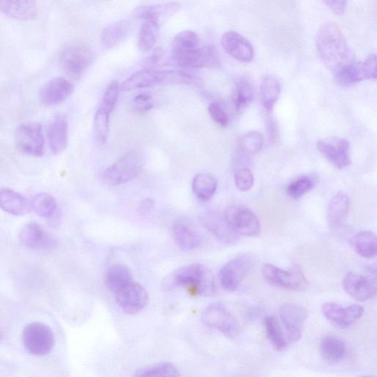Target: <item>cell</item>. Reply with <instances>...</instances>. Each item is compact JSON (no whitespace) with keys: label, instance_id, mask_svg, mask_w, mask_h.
Listing matches in <instances>:
<instances>
[{"label":"cell","instance_id":"6da1fadb","mask_svg":"<svg viewBox=\"0 0 377 377\" xmlns=\"http://www.w3.org/2000/svg\"><path fill=\"white\" fill-rule=\"evenodd\" d=\"M316 46L323 63L335 73L353 62V55L335 22L324 24L318 30Z\"/></svg>","mask_w":377,"mask_h":377},{"label":"cell","instance_id":"7a4b0ae2","mask_svg":"<svg viewBox=\"0 0 377 377\" xmlns=\"http://www.w3.org/2000/svg\"><path fill=\"white\" fill-rule=\"evenodd\" d=\"M165 289L184 288L200 296L210 297L216 291V281L205 265L194 263L177 270L163 282Z\"/></svg>","mask_w":377,"mask_h":377},{"label":"cell","instance_id":"3957f363","mask_svg":"<svg viewBox=\"0 0 377 377\" xmlns=\"http://www.w3.org/2000/svg\"><path fill=\"white\" fill-rule=\"evenodd\" d=\"M143 168V155L139 151L132 150L106 169L102 179L111 186L125 184L136 179Z\"/></svg>","mask_w":377,"mask_h":377},{"label":"cell","instance_id":"277c9868","mask_svg":"<svg viewBox=\"0 0 377 377\" xmlns=\"http://www.w3.org/2000/svg\"><path fill=\"white\" fill-rule=\"evenodd\" d=\"M23 344L35 356L49 355L55 346V335L49 326L41 322L28 324L22 333Z\"/></svg>","mask_w":377,"mask_h":377},{"label":"cell","instance_id":"5b68a950","mask_svg":"<svg viewBox=\"0 0 377 377\" xmlns=\"http://www.w3.org/2000/svg\"><path fill=\"white\" fill-rule=\"evenodd\" d=\"M264 279L275 287L292 291H303L309 283L299 267L295 265L284 270L274 265L265 264L262 268Z\"/></svg>","mask_w":377,"mask_h":377},{"label":"cell","instance_id":"8992f818","mask_svg":"<svg viewBox=\"0 0 377 377\" xmlns=\"http://www.w3.org/2000/svg\"><path fill=\"white\" fill-rule=\"evenodd\" d=\"M94 55L89 46L75 43L64 47L60 55V64L69 76L78 78L91 65Z\"/></svg>","mask_w":377,"mask_h":377},{"label":"cell","instance_id":"52a82bcc","mask_svg":"<svg viewBox=\"0 0 377 377\" xmlns=\"http://www.w3.org/2000/svg\"><path fill=\"white\" fill-rule=\"evenodd\" d=\"M119 82L114 80L105 89L99 107L94 116V135L100 144L107 141L109 133L110 116L115 107L120 91Z\"/></svg>","mask_w":377,"mask_h":377},{"label":"cell","instance_id":"ba28073f","mask_svg":"<svg viewBox=\"0 0 377 377\" xmlns=\"http://www.w3.org/2000/svg\"><path fill=\"white\" fill-rule=\"evenodd\" d=\"M232 231L243 237H256L261 233V222L251 209L242 206L229 207L223 214Z\"/></svg>","mask_w":377,"mask_h":377},{"label":"cell","instance_id":"9c48e42d","mask_svg":"<svg viewBox=\"0 0 377 377\" xmlns=\"http://www.w3.org/2000/svg\"><path fill=\"white\" fill-rule=\"evenodd\" d=\"M15 145L23 155L42 157L44 152V137L42 127L38 123L19 125L15 132Z\"/></svg>","mask_w":377,"mask_h":377},{"label":"cell","instance_id":"30bf717a","mask_svg":"<svg viewBox=\"0 0 377 377\" xmlns=\"http://www.w3.org/2000/svg\"><path fill=\"white\" fill-rule=\"evenodd\" d=\"M202 322L208 327L218 330L229 338L239 335L240 326L236 317L221 304L207 306L202 315Z\"/></svg>","mask_w":377,"mask_h":377},{"label":"cell","instance_id":"8fae6325","mask_svg":"<svg viewBox=\"0 0 377 377\" xmlns=\"http://www.w3.org/2000/svg\"><path fill=\"white\" fill-rule=\"evenodd\" d=\"M252 264V258L249 256L241 255L224 265L219 274L222 288L229 292L237 290L243 280L249 274Z\"/></svg>","mask_w":377,"mask_h":377},{"label":"cell","instance_id":"7c38bea8","mask_svg":"<svg viewBox=\"0 0 377 377\" xmlns=\"http://www.w3.org/2000/svg\"><path fill=\"white\" fill-rule=\"evenodd\" d=\"M336 80L341 86L376 78V57L371 54L364 62H352L335 73Z\"/></svg>","mask_w":377,"mask_h":377},{"label":"cell","instance_id":"4fadbf2b","mask_svg":"<svg viewBox=\"0 0 377 377\" xmlns=\"http://www.w3.org/2000/svg\"><path fill=\"white\" fill-rule=\"evenodd\" d=\"M281 320L284 325L287 339L290 343L299 341L303 334L308 312L303 306L288 303L283 304L279 310Z\"/></svg>","mask_w":377,"mask_h":377},{"label":"cell","instance_id":"5bb4252c","mask_svg":"<svg viewBox=\"0 0 377 377\" xmlns=\"http://www.w3.org/2000/svg\"><path fill=\"white\" fill-rule=\"evenodd\" d=\"M322 313L330 323L339 328L344 329L360 319L364 313V308L359 304L341 306L328 302L323 305Z\"/></svg>","mask_w":377,"mask_h":377},{"label":"cell","instance_id":"9a60e30c","mask_svg":"<svg viewBox=\"0 0 377 377\" xmlns=\"http://www.w3.org/2000/svg\"><path fill=\"white\" fill-rule=\"evenodd\" d=\"M175 70H159L146 69L137 71L128 78L121 86L124 91H132L137 89L148 88L161 82H174Z\"/></svg>","mask_w":377,"mask_h":377},{"label":"cell","instance_id":"2e32d148","mask_svg":"<svg viewBox=\"0 0 377 377\" xmlns=\"http://www.w3.org/2000/svg\"><path fill=\"white\" fill-rule=\"evenodd\" d=\"M317 148L334 167L343 170L351 164L350 145L344 139L333 138L317 141Z\"/></svg>","mask_w":377,"mask_h":377},{"label":"cell","instance_id":"e0dca14e","mask_svg":"<svg viewBox=\"0 0 377 377\" xmlns=\"http://www.w3.org/2000/svg\"><path fill=\"white\" fill-rule=\"evenodd\" d=\"M115 295L118 306L129 315H134L143 310L149 299L146 288L134 281Z\"/></svg>","mask_w":377,"mask_h":377},{"label":"cell","instance_id":"ac0fdd59","mask_svg":"<svg viewBox=\"0 0 377 377\" xmlns=\"http://www.w3.org/2000/svg\"><path fill=\"white\" fill-rule=\"evenodd\" d=\"M173 60L186 68H216L220 64L218 53L210 45L198 47L190 53L174 58Z\"/></svg>","mask_w":377,"mask_h":377},{"label":"cell","instance_id":"d6986e66","mask_svg":"<svg viewBox=\"0 0 377 377\" xmlns=\"http://www.w3.org/2000/svg\"><path fill=\"white\" fill-rule=\"evenodd\" d=\"M343 287L351 297L359 301H367L375 297V280L361 274L349 272L343 280Z\"/></svg>","mask_w":377,"mask_h":377},{"label":"cell","instance_id":"ffe728a7","mask_svg":"<svg viewBox=\"0 0 377 377\" xmlns=\"http://www.w3.org/2000/svg\"><path fill=\"white\" fill-rule=\"evenodd\" d=\"M221 44L223 49L236 60L243 63L253 60L254 53L252 44L238 33L228 31L224 33Z\"/></svg>","mask_w":377,"mask_h":377},{"label":"cell","instance_id":"44dd1931","mask_svg":"<svg viewBox=\"0 0 377 377\" xmlns=\"http://www.w3.org/2000/svg\"><path fill=\"white\" fill-rule=\"evenodd\" d=\"M19 238L23 245L33 250L49 249L54 244L49 232L35 222H29L22 227Z\"/></svg>","mask_w":377,"mask_h":377},{"label":"cell","instance_id":"7402d4cb","mask_svg":"<svg viewBox=\"0 0 377 377\" xmlns=\"http://www.w3.org/2000/svg\"><path fill=\"white\" fill-rule=\"evenodd\" d=\"M200 220L205 228L222 243L234 244L239 239L238 236L229 228L223 215L218 212H206L200 217Z\"/></svg>","mask_w":377,"mask_h":377},{"label":"cell","instance_id":"603a6c76","mask_svg":"<svg viewBox=\"0 0 377 377\" xmlns=\"http://www.w3.org/2000/svg\"><path fill=\"white\" fill-rule=\"evenodd\" d=\"M73 86L66 78H55L41 89L40 98L46 105H55L64 101L72 93Z\"/></svg>","mask_w":377,"mask_h":377},{"label":"cell","instance_id":"cb8c5ba5","mask_svg":"<svg viewBox=\"0 0 377 377\" xmlns=\"http://www.w3.org/2000/svg\"><path fill=\"white\" fill-rule=\"evenodd\" d=\"M0 209L15 216H24L30 210L27 198L8 188H0Z\"/></svg>","mask_w":377,"mask_h":377},{"label":"cell","instance_id":"d4e9b609","mask_svg":"<svg viewBox=\"0 0 377 377\" xmlns=\"http://www.w3.org/2000/svg\"><path fill=\"white\" fill-rule=\"evenodd\" d=\"M173 238L180 249L191 252L202 245L199 234L184 220H176L173 227Z\"/></svg>","mask_w":377,"mask_h":377},{"label":"cell","instance_id":"484cf974","mask_svg":"<svg viewBox=\"0 0 377 377\" xmlns=\"http://www.w3.org/2000/svg\"><path fill=\"white\" fill-rule=\"evenodd\" d=\"M350 208V200L349 196L339 192L335 195L328 205L327 220L330 227L337 229L343 225L346 221Z\"/></svg>","mask_w":377,"mask_h":377},{"label":"cell","instance_id":"4316f807","mask_svg":"<svg viewBox=\"0 0 377 377\" xmlns=\"http://www.w3.org/2000/svg\"><path fill=\"white\" fill-rule=\"evenodd\" d=\"M68 123L63 116L54 118L49 128L47 137L53 155H59L63 152L68 145Z\"/></svg>","mask_w":377,"mask_h":377},{"label":"cell","instance_id":"83f0119b","mask_svg":"<svg viewBox=\"0 0 377 377\" xmlns=\"http://www.w3.org/2000/svg\"><path fill=\"white\" fill-rule=\"evenodd\" d=\"M0 12L21 21H30L37 17V3L34 1H3L0 0Z\"/></svg>","mask_w":377,"mask_h":377},{"label":"cell","instance_id":"f1b7e54d","mask_svg":"<svg viewBox=\"0 0 377 377\" xmlns=\"http://www.w3.org/2000/svg\"><path fill=\"white\" fill-rule=\"evenodd\" d=\"M320 353L326 362L337 364L345 358L347 347L343 340L334 335H328L321 341Z\"/></svg>","mask_w":377,"mask_h":377},{"label":"cell","instance_id":"f546056e","mask_svg":"<svg viewBox=\"0 0 377 377\" xmlns=\"http://www.w3.org/2000/svg\"><path fill=\"white\" fill-rule=\"evenodd\" d=\"M179 8L178 3L140 6L135 8L134 15L145 21H158L161 17L171 15Z\"/></svg>","mask_w":377,"mask_h":377},{"label":"cell","instance_id":"4dcf8cb0","mask_svg":"<svg viewBox=\"0 0 377 377\" xmlns=\"http://www.w3.org/2000/svg\"><path fill=\"white\" fill-rule=\"evenodd\" d=\"M254 90L252 82L246 78H240L232 92V101L236 111L238 113L243 112L254 100Z\"/></svg>","mask_w":377,"mask_h":377},{"label":"cell","instance_id":"1f68e13d","mask_svg":"<svg viewBox=\"0 0 377 377\" xmlns=\"http://www.w3.org/2000/svg\"><path fill=\"white\" fill-rule=\"evenodd\" d=\"M130 31V23L123 20L106 27L101 34V42L105 49H111L125 40Z\"/></svg>","mask_w":377,"mask_h":377},{"label":"cell","instance_id":"d6a6232c","mask_svg":"<svg viewBox=\"0 0 377 377\" xmlns=\"http://www.w3.org/2000/svg\"><path fill=\"white\" fill-rule=\"evenodd\" d=\"M281 85L277 78L265 76L261 85V99L264 109L272 112L280 96Z\"/></svg>","mask_w":377,"mask_h":377},{"label":"cell","instance_id":"836d02e7","mask_svg":"<svg viewBox=\"0 0 377 377\" xmlns=\"http://www.w3.org/2000/svg\"><path fill=\"white\" fill-rule=\"evenodd\" d=\"M132 281L131 271L123 265H116L110 268L105 277V285L114 293L131 284Z\"/></svg>","mask_w":377,"mask_h":377},{"label":"cell","instance_id":"e575fe53","mask_svg":"<svg viewBox=\"0 0 377 377\" xmlns=\"http://www.w3.org/2000/svg\"><path fill=\"white\" fill-rule=\"evenodd\" d=\"M353 249L363 258H371L376 255V237L370 231H363L353 236L351 239Z\"/></svg>","mask_w":377,"mask_h":377},{"label":"cell","instance_id":"d590c367","mask_svg":"<svg viewBox=\"0 0 377 377\" xmlns=\"http://www.w3.org/2000/svg\"><path fill=\"white\" fill-rule=\"evenodd\" d=\"M218 182L213 175L200 173L195 175L193 182V191L200 200L207 202L215 195Z\"/></svg>","mask_w":377,"mask_h":377},{"label":"cell","instance_id":"8d00e7d4","mask_svg":"<svg viewBox=\"0 0 377 377\" xmlns=\"http://www.w3.org/2000/svg\"><path fill=\"white\" fill-rule=\"evenodd\" d=\"M30 209L38 216L45 219H51L56 214L58 204L53 195L49 193H41L33 199Z\"/></svg>","mask_w":377,"mask_h":377},{"label":"cell","instance_id":"74e56055","mask_svg":"<svg viewBox=\"0 0 377 377\" xmlns=\"http://www.w3.org/2000/svg\"><path fill=\"white\" fill-rule=\"evenodd\" d=\"M159 33V22L155 21H145L141 26L138 45L141 51L149 52L155 46Z\"/></svg>","mask_w":377,"mask_h":377},{"label":"cell","instance_id":"f35d334b","mask_svg":"<svg viewBox=\"0 0 377 377\" xmlns=\"http://www.w3.org/2000/svg\"><path fill=\"white\" fill-rule=\"evenodd\" d=\"M199 41L197 34L191 30H184L176 35L173 41V58L190 53L198 49Z\"/></svg>","mask_w":377,"mask_h":377},{"label":"cell","instance_id":"ab89813d","mask_svg":"<svg viewBox=\"0 0 377 377\" xmlns=\"http://www.w3.org/2000/svg\"><path fill=\"white\" fill-rule=\"evenodd\" d=\"M263 322L270 344L277 351L284 350L287 347V340L276 317L271 315L266 316Z\"/></svg>","mask_w":377,"mask_h":377},{"label":"cell","instance_id":"60d3db41","mask_svg":"<svg viewBox=\"0 0 377 377\" xmlns=\"http://www.w3.org/2000/svg\"><path fill=\"white\" fill-rule=\"evenodd\" d=\"M264 145L263 136L257 132L242 135L237 141L238 150L246 156H253L261 151Z\"/></svg>","mask_w":377,"mask_h":377},{"label":"cell","instance_id":"b9f144b4","mask_svg":"<svg viewBox=\"0 0 377 377\" xmlns=\"http://www.w3.org/2000/svg\"><path fill=\"white\" fill-rule=\"evenodd\" d=\"M179 376L178 369L173 363L163 362L137 371L133 377H179Z\"/></svg>","mask_w":377,"mask_h":377},{"label":"cell","instance_id":"7bdbcfd3","mask_svg":"<svg viewBox=\"0 0 377 377\" xmlns=\"http://www.w3.org/2000/svg\"><path fill=\"white\" fill-rule=\"evenodd\" d=\"M315 185V180L308 175H303L293 180L287 187L288 195L293 199L298 200L313 190Z\"/></svg>","mask_w":377,"mask_h":377},{"label":"cell","instance_id":"ee69618b","mask_svg":"<svg viewBox=\"0 0 377 377\" xmlns=\"http://www.w3.org/2000/svg\"><path fill=\"white\" fill-rule=\"evenodd\" d=\"M234 182L239 191L247 192L250 191L254 184V176L250 169L243 168L235 172Z\"/></svg>","mask_w":377,"mask_h":377},{"label":"cell","instance_id":"f6af8a7d","mask_svg":"<svg viewBox=\"0 0 377 377\" xmlns=\"http://www.w3.org/2000/svg\"><path fill=\"white\" fill-rule=\"evenodd\" d=\"M209 114L211 119L222 127H226L229 124V118L222 106L218 103H212L209 106Z\"/></svg>","mask_w":377,"mask_h":377},{"label":"cell","instance_id":"bcb514c9","mask_svg":"<svg viewBox=\"0 0 377 377\" xmlns=\"http://www.w3.org/2000/svg\"><path fill=\"white\" fill-rule=\"evenodd\" d=\"M153 106V100L149 94H139L133 100V108L139 113H146Z\"/></svg>","mask_w":377,"mask_h":377},{"label":"cell","instance_id":"7dc6e473","mask_svg":"<svg viewBox=\"0 0 377 377\" xmlns=\"http://www.w3.org/2000/svg\"><path fill=\"white\" fill-rule=\"evenodd\" d=\"M324 3L337 15H344L347 6V1L328 0V1H324Z\"/></svg>","mask_w":377,"mask_h":377},{"label":"cell","instance_id":"c3c4849f","mask_svg":"<svg viewBox=\"0 0 377 377\" xmlns=\"http://www.w3.org/2000/svg\"><path fill=\"white\" fill-rule=\"evenodd\" d=\"M268 134H269V138L270 141H275L278 137V130L277 123L272 121L270 120L268 122Z\"/></svg>","mask_w":377,"mask_h":377},{"label":"cell","instance_id":"681fc988","mask_svg":"<svg viewBox=\"0 0 377 377\" xmlns=\"http://www.w3.org/2000/svg\"><path fill=\"white\" fill-rule=\"evenodd\" d=\"M365 377H370V376H365Z\"/></svg>","mask_w":377,"mask_h":377}]
</instances>
